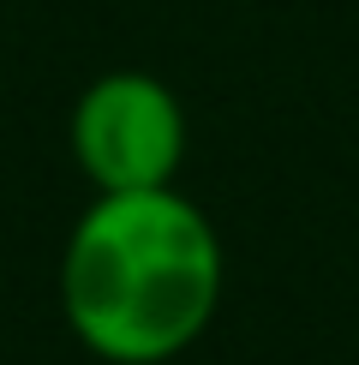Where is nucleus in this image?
<instances>
[{
	"label": "nucleus",
	"mask_w": 359,
	"mask_h": 365,
	"mask_svg": "<svg viewBox=\"0 0 359 365\" xmlns=\"http://www.w3.org/2000/svg\"><path fill=\"white\" fill-rule=\"evenodd\" d=\"M72 162L96 192L174 186L186 162V108L150 72H102L72 102Z\"/></svg>",
	"instance_id": "f03ea898"
},
{
	"label": "nucleus",
	"mask_w": 359,
	"mask_h": 365,
	"mask_svg": "<svg viewBox=\"0 0 359 365\" xmlns=\"http://www.w3.org/2000/svg\"><path fill=\"white\" fill-rule=\"evenodd\" d=\"M222 306V240L174 186L96 192L60 246V317L102 365H168Z\"/></svg>",
	"instance_id": "f257e3e1"
}]
</instances>
